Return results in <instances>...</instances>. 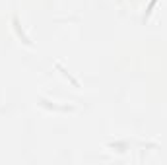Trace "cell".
Returning <instances> with one entry per match:
<instances>
[{"instance_id": "cell-1", "label": "cell", "mask_w": 167, "mask_h": 165, "mask_svg": "<svg viewBox=\"0 0 167 165\" xmlns=\"http://www.w3.org/2000/svg\"><path fill=\"white\" fill-rule=\"evenodd\" d=\"M155 2H158V0H150V4H148V10H146V16H148L150 12H152V8H153V6H155Z\"/></svg>"}]
</instances>
